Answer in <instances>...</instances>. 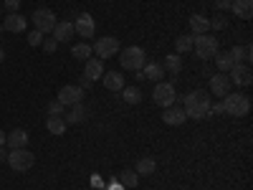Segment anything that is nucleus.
<instances>
[{
    "instance_id": "obj_3",
    "label": "nucleus",
    "mask_w": 253,
    "mask_h": 190,
    "mask_svg": "<svg viewBox=\"0 0 253 190\" xmlns=\"http://www.w3.org/2000/svg\"><path fill=\"white\" fill-rule=\"evenodd\" d=\"M119 63H122V69H126V71H142V66L147 63V53L139 46L122 48L119 51Z\"/></svg>"
},
{
    "instance_id": "obj_9",
    "label": "nucleus",
    "mask_w": 253,
    "mask_h": 190,
    "mask_svg": "<svg viewBox=\"0 0 253 190\" xmlns=\"http://www.w3.org/2000/svg\"><path fill=\"white\" fill-rule=\"evenodd\" d=\"M91 48L96 51L99 58H112L119 53V41L114 36H101V38H96V46H91Z\"/></svg>"
},
{
    "instance_id": "obj_27",
    "label": "nucleus",
    "mask_w": 253,
    "mask_h": 190,
    "mask_svg": "<svg viewBox=\"0 0 253 190\" xmlns=\"http://www.w3.org/2000/svg\"><path fill=\"white\" fill-rule=\"evenodd\" d=\"M193 44H195V36L193 33H185V36H177L175 48H177V53H190V51H193Z\"/></svg>"
},
{
    "instance_id": "obj_12",
    "label": "nucleus",
    "mask_w": 253,
    "mask_h": 190,
    "mask_svg": "<svg viewBox=\"0 0 253 190\" xmlns=\"http://www.w3.org/2000/svg\"><path fill=\"white\" fill-rule=\"evenodd\" d=\"M230 87H233V84H230V79L225 76V74H215V76H210V94L213 96H225V94H230Z\"/></svg>"
},
{
    "instance_id": "obj_26",
    "label": "nucleus",
    "mask_w": 253,
    "mask_h": 190,
    "mask_svg": "<svg viewBox=\"0 0 253 190\" xmlns=\"http://www.w3.org/2000/svg\"><path fill=\"white\" fill-rule=\"evenodd\" d=\"M66 122H63V117H48L46 119V130L51 132V135H56V137H61L63 132H66Z\"/></svg>"
},
{
    "instance_id": "obj_20",
    "label": "nucleus",
    "mask_w": 253,
    "mask_h": 190,
    "mask_svg": "<svg viewBox=\"0 0 253 190\" xmlns=\"http://www.w3.org/2000/svg\"><path fill=\"white\" fill-rule=\"evenodd\" d=\"M230 10H233V15H238L241 20H248V18H253V0H233Z\"/></svg>"
},
{
    "instance_id": "obj_2",
    "label": "nucleus",
    "mask_w": 253,
    "mask_h": 190,
    "mask_svg": "<svg viewBox=\"0 0 253 190\" xmlns=\"http://www.w3.org/2000/svg\"><path fill=\"white\" fill-rule=\"evenodd\" d=\"M251 112V99L246 94H225L223 96V114L228 117H246Z\"/></svg>"
},
{
    "instance_id": "obj_1",
    "label": "nucleus",
    "mask_w": 253,
    "mask_h": 190,
    "mask_svg": "<svg viewBox=\"0 0 253 190\" xmlns=\"http://www.w3.org/2000/svg\"><path fill=\"white\" fill-rule=\"evenodd\" d=\"M213 99H210L208 92L198 89V92H190L185 99H182V109H185V117L187 119H205L208 117V109Z\"/></svg>"
},
{
    "instance_id": "obj_15",
    "label": "nucleus",
    "mask_w": 253,
    "mask_h": 190,
    "mask_svg": "<svg viewBox=\"0 0 253 190\" xmlns=\"http://www.w3.org/2000/svg\"><path fill=\"white\" fill-rule=\"evenodd\" d=\"M26 26H28V20H26V15H20V13H10L3 20V28L10 31V33H23Z\"/></svg>"
},
{
    "instance_id": "obj_14",
    "label": "nucleus",
    "mask_w": 253,
    "mask_h": 190,
    "mask_svg": "<svg viewBox=\"0 0 253 190\" xmlns=\"http://www.w3.org/2000/svg\"><path fill=\"white\" fill-rule=\"evenodd\" d=\"M185 119H187V117H185V109H182V107H175V104L162 112V122L170 124V127H180V124H185Z\"/></svg>"
},
{
    "instance_id": "obj_18",
    "label": "nucleus",
    "mask_w": 253,
    "mask_h": 190,
    "mask_svg": "<svg viewBox=\"0 0 253 190\" xmlns=\"http://www.w3.org/2000/svg\"><path fill=\"white\" fill-rule=\"evenodd\" d=\"M101 81H104V87H107L109 92H122V89L126 87V84H124V76L117 74V71H104Z\"/></svg>"
},
{
    "instance_id": "obj_36",
    "label": "nucleus",
    "mask_w": 253,
    "mask_h": 190,
    "mask_svg": "<svg viewBox=\"0 0 253 190\" xmlns=\"http://www.w3.org/2000/svg\"><path fill=\"white\" fill-rule=\"evenodd\" d=\"M218 114H223V101L210 104V109H208V117H218Z\"/></svg>"
},
{
    "instance_id": "obj_28",
    "label": "nucleus",
    "mask_w": 253,
    "mask_h": 190,
    "mask_svg": "<svg viewBox=\"0 0 253 190\" xmlns=\"http://www.w3.org/2000/svg\"><path fill=\"white\" fill-rule=\"evenodd\" d=\"M117 180L122 183V188H124V190H132V188H137V183H139V178H137V173H134V170H122Z\"/></svg>"
},
{
    "instance_id": "obj_39",
    "label": "nucleus",
    "mask_w": 253,
    "mask_h": 190,
    "mask_svg": "<svg viewBox=\"0 0 253 190\" xmlns=\"http://www.w3.org/2000/svg\"><path fill=\"white\" fill-rule=\"evenodd\" d=\"M104 190H124V188H122V183H119V180H112L109 185H104Z\"/></svg>"
},
{
    "instance_id": "obj_17",
    "label": "nucleus",
    "mask_w": 253,
    "mask_h": 190,
    "mask_svg": "<svg viewBox=\"0 0 253 190\" xmlns=\"http://www.w3.org/2000/svg\"><path fill=\"white\" fill-rule=\"evenodd\" d=\"M28 132L26 130H13L8 137H5V144L10 147V150H20V147H28Z\"/></svg>"
},
{
    "instance_id": "obj_11",
    "label": "nucleus",
    "mask_w": 253,
    "mask_h": 190,
    "mask_svg": "<svg viewBox=\"0 0 253 190\" xmlns=\"http://www.w3.org/2000/svg\"><path fill=\"white\" fill-rule=\"evenodd\" d=\"M81 96H84V89L74 87V84H66V87H61V92H58V101L63 107H74V104L81 101Z\"/></svg>"
},
{
    "instance_id": "obj_6",
    "label": "nucleus",
    "mask_w": 253,
    "mask_h": 190,
    "mask_svg": "<svg viewBox=\"0 0 253 190\" xmlns=\"http://www.w3.org/2000/svg\"><path fill=\"white\" fill-rule=\"evenodd\" d=\"M152 99H155L157 107H162V109L172 107V104L177 101L175 87H172V84H167V81H157L155 84V92H152Z\"/></svg>"
},
{
    "instance_id": "obj_38",
    "label": "nucleus",
    "mask_w": 253,
    "mask_h": 190,
    "mask_svg": "<svg viewBox=\"0 0 253 190\" xmlns=\"http://www.w3.org/2000/svg\"><path fill=\"white\" fill-rule=\"evenodd\" d=\"M230 5H233V0H215L218 10H230Z\"/></svg>"
},
{
    "instance_id": "obj_35",
    "label": "nucleus",
    "mask_w": 253,
    "mask_h": 190,
    "mask_svg": "<svg viewBox=\"0 0 253 190\" xmlns=\"http://www.w3.org/2000/svg\"><path fill=\"white\" fill-rule=\"evenodd\" d=\"M41 46H43V48H46V51L51 53V51H56V48H58V41H56V38L51 36V38H46V41H43V44H41Z\"/></svg>"
},
{
    "instance_id": "obj_8",
    "label": "nucleus",
    "mask_w": 253,
    "mask_h": 190,
    "mask_svg": "<svg viewBox=\"0 0 253 190\" xmlns=\"http://www.w3.org/2000/svg\"><path fill=\"white\" fill-rule=\"evenodd\" d=\"M228 79H230V84H236V87H251L253 71H251L248 63H233V69L228 71Z\"/></svg>"
},
{
    "instance_id": "obj_32",
    "label": "nucleus",
    "mask_w": 253,
    "mask_h": 190,
    "mask_svg": "<svg viewBox=\"0 0 253 190\" xmlns=\"http://www.w3.org/2000/svg\"><path fill=\"white\" fill-rule=\"evenodd\" d=\"M41 44H43V33L33 28V31L28 33V46H33V48H36V46H41Z\"/></svg>"
},
{
    "instance_id": "obj_29",
    "label": "nucleus",
    "mask_w": 253,
    "mask_h": 190,
    "mask_svg": "<svg viewBox=\"0 0 253 190\" xmlns=\"http://www.w3.org/2000/svg\"><path fill=\"white\" fill-rule=\"evenodd\" d=\"M155 170H157V162H155L152 157H142V160L137 162V170H134V173H137V175H152Z\"/></svg>"
},
{
    "instance_id": "obj_33",
    "label": "nucleus",
    "mask_w": 253,
    "mask_h": 190,
    "mask_svg": "<svg viewBox=\"0 0 253 190\" xmlns=\"http://www.w3.org/2000/svg\"><path fill=\"white\" fill-rule=\"evenodd\" d=\"M63 109H66V107H63V104H61L58 99H53V101L48 104V114H51V117H61V114H63Z\"/></svg>"
},
{
    "instance_id": "obj_22",
    "label": "nucleus",
    "mask_w": 253,
    "mask_h": 190,
    "mask_svg": "<svg viewBox=\"0 0 253 190\" xmlns=\"http://www.w3.org/2000/svg\"><path fill=\"white\" fill-rule=\"evenodd\" d=\"M162 69H165V74H172V76H177V74L182 71V58H180L177 53H170V56H165V63H162Z\"/></svg>"
},
{
    "instance_id": "obj_19",
    "label": "nucleus",
    "mask_w": 253,
    "mask_h": 190,
    "mask_svg": "<svg viewBox=\"0 0 253 190\" xmlns=\"http://www.w3.org/2000/svg\"><path fill=\"white\" fill-rule=\"evenodd\" d=\"M210 31V18H205V15H190V33L193 36H203V33H208Z\"/></svg>"
},
{
    "instance_id": "obj_4",
    "label": "nucleus",
    "mask_w": 253,
    "mask_h": 190,
    "mask_svg": "<svg viewBox=\"0 0 253 190\" xmlns=\"http://www.w3.org/2000/svg\"><path fill=\"white\" fill-rule=\"evenodd\" d=\"M15 173H26V170H31L33 167V162H36V155L31 152V150H26V147H20V150H10L8 152V160H5Z\"/></svg>"
},
{
    "instance_id": "obj_41",
    "label": "nucleus",
    "mask_w": 253,
    "mask_h": 190,
    "mask_svg": "<svg viewBox=\"0 0 253 190\" xmlns=\"http://www.w3.org/2000/svg\"><path fill=\"white\" fill-rule=\"evenodd\" d=\"M5 160H8V152L3 150V147H0V162H5Z\"/></svg>"
},
{
    "instance_id": "obj_34",
    "label": "nucleus",
    "mask_w": 253,
    "mask_h": 190,
    "mask_svg": "<svg viewBox=\"0 0 253 190\" xmlns=\"http://www.w3.org/2000/svg\"><path fill=\"white\" fill-rule=\"evenodd\" d=\"M228 26V18L225 15H215L213 20H210V28H215V31H223Z\"/></svg>"
},
{
    "instance_id": "obj_5",
    "label": "nucleus",
    "mask_w": 253,
    "mask_h": 190,
    "mask_svg": "<svg viewBox=\"0 0 253 190\" xmlns=\"http://www.w3.org/2000/svg\"><path fill=\"white\" fill-rule=\"evenodd\" d=\"M193 51H195V56H198V58H203V61L213 58V56L220 51V48H218V38H215V36H208V33H203V36H195Z\"/></svg>"
},
{
    "instance_id": "obj_31",
    "label": "nucleus",
    "mask_w": 253,
    "mask_h": 190,
    "mask_svg": "<svg viewBox=\"0 0 253 190\" xmlns=\"http://www.w3.org/2000/svg\"><path fill=\"white\" fill-rule=\"evenodd\" d=\"M122 99H124L126 104H139V101H142V92H139L137 87H124V89H122Z\"/></svg>"
},
{
    "instance_id": "obj_16",
    "label": "nucleus",
    "mask_w": 253,
    "mask_h": 190,
    "mask_svg": "<svg viewBox=\"0 0 253 190\" xmlns=\"http://www.w3.org/2000/svg\"><path fill=\"white\" fill-rule=\"evenodd\" d=\"M84 76L89 81L101 79L104 76V61L101 58H86V63H84Z\"/></svg>"
},
{
    "instance_id": "obj_7",
    "label": "nucleus",
    "mask_w": 253,
    "mask_h": 190,
    "mask_svg": "<svg viewBox=\"0 0 253 190\" xmlns=\"http://www.w3.org/2000/svg\"><path fill=\"white\" fill-rule=\"evenodd\" d=\"M56 13L53 10H48V8H38V10H33V26H36V31H41V33H53V28H56Z\"/></svg>"
},
{
    "instance_id": "obj_43",
    "label": "nucleus",
    "mask_w": 253,
    "mask_h": 190,
    "mask_svg": "<svg viewBox=\"0 0 253 190\" xmlns=\"http://www.w3.org/2000/svg\"><path fill=\"white\" fill-rule=\"evenodd\" d=\"M5 61V53H3V48H0V63H3Z\"/></svg>"
},
{
    "instance_id": "obj_42",
    "label": "nucleus",
    "mask_w": 253,
    "mask_h": 190,
    "mask_svg": "<svg viewBox=\"0 0 253 190\" xmlns=\"http://www.w3.org/2000/svg\"><path fill=\"white\" fill-rule=\"evenodd\" d=\"M5 137H8V135H5L3 130H0V147H3V144H5Z\"/></svg>"
},
{
    "instance_id": "obj_13",
    "label": "nucleus",
    "mask_w": 253,
    "mask_h": 190,
    "mask_svg": "<svg viewBox=\"0 0 253 190\" xmlns=\"http://www.w3.org/2000/svg\"><path fill=\"white\" fill-rule=\"evenodd\" d=\"M74 36H76V31H74V23H71V20H58L56 28H53V38L58 41V44H69Z\"/></svg>"
},
{
    "instance_id": "obj_21",
    "label": "nucleus",
    "mask_w": 253,
    "mask_h": 190,
    "mask_svg": "<svg viewBox=\"0 0 253 190\" xmlns=\"http://www.w3.org/2000/svg\"><path fill=\"white\" fill-rule=\"evenodd\" d=\"M142 74H144V79L160 81L165 76V69H162V63H157V61H147L144 66H142Z\"/></svg>"
},
{
    "instance_id": "obj_40",
    "label": "nucleus",
    "mask_w": 253,
    "mask_h": 190,
    "mask_svg": "<svg viewBox=\"0 0 253 190\" xmlns=\"http://www.w3.org/2000/svg\"><path fill=\"white\" fill-rule=\"evenodd\" d=\"M91 183H94V188H104V183H101V175H91Z\"/></svg>"
},
{
    "instance_id": "obj_25",
    "label": "nucleus",
    "mask_w": 253,
    "mask_h": 190,
    "mask_svg": "<svg viewBox=\"0 0 253 190\" xmlns=\"http://www.w3.org/2000/svg\"><path fill=\"white\" fill-rule=\"evenodd\" d=\"M230 56H233V61L236 63H248L251 58H253V48H251V44H246V46H233L230 48Z\"/></svg>"
},
{
    "instance_id": "obj_30",
    "label": "nucleus",
    "mask_w": 253,
    "mask_h": 190,
    "mask_svg": "<svg viewBox=\"0 0 253 190\" xmlns=\"http://www.w3.org/2000/svg\"><path fill=\"white\" fill-rule=\"evenodd\" d=\"M91 53H94V48L89 44H76L71 48V56H76V61H86V58H91Z\"/></svg>"
},
{
    "instance_id": "obj_23",
    "label": "nucleus",
    "mask_w": 253,
    "mask_h": 190,
    "mask_svg": "<svg viewBox=\"0 0 253 190\" xmlns=\"http://www.w3.org/2000/svg\"><path fill=\"white\" fill-rule=\"evenodd\" d=\"M213 58H215V63H218V71H220V74H228L230 69H233V63H236L233 56H230V51H218Z\"/></svg>"
},
{
    "instance_id": "obj_10",
    "label": "nucleus",
    "mask_w": 253,
    "mask_h": 190,
    "mask_svg": "<svg viewBox=\"0 0 253 190\" xmlns=\"http://www.w3.org/2000/svg\"><path fill=\"white\" fill-rule=\"evenodd\" d=\"M74 31L81 36V38H91L94 33H96V23H94V18L89 15V13H79L76 15V23H74Z\"/></svg>"
},
{
    "instance_id": "obj_44",
    "label": "nucleus",
    "mask_w": 253,
    "mask_h": 190,
    "mask_svg": "<svg viewBox=\"0 0 253 190\" xmlns=\"http://www.w3.org/2000/svg\"><path fill=\"white\" fill-rule=\"evenodd\" d=\"M0 38H3V26H0Z\"/></svg>"
},
{
    "instance_id": "obj_24",
    "label": "nucleus",
    "mask_w": 253,
    "mask_h": 190,
    "mask_svg": "<svg viewBox=\"0 0 253 190\" xmlns=\"http://www.w3.org/2000/svg\"><path fill=\"white\" fill-rule=\"evenodd\" d=\"M84 119H86V109H84V104L79 101V104H74V107L69 109V114H66V124H81Z\"/></svg>"
},
{
    "instance_id": "obj_37",
    "label": "nucleus",
    "mask_w": 253,
    "mask_h": 190,
    "mask_svg": "<svg viewBox=\"0 0 253 190\" xmlns=\"http://www.w3.org/2000/svg\"><path fill=\"white\" fill-rule=\"evenodd\" d=\"M5 8H8L10 13H18V10H20V0H5Z\"/></svg>"
},
{
    "instance_id": "obj_45",
    "label": "nucleus",
    "mask_w": 253,
    "mask_h": 190,
    "mask_svg": "<svg viewBox=\"0 0 253 190\" xmlns=\"http://www.w3.org/2000/svg\"><path fill=\"white\" fill-rule=\"evenodd\" d=\"M0 15H3V5H0Z\"/></svg>"
}]
</instances>
